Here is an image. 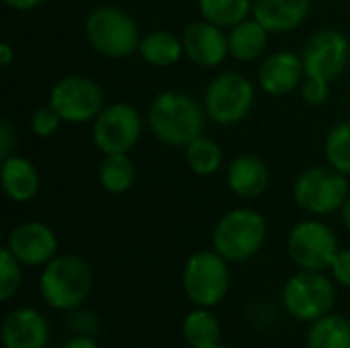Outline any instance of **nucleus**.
Segmentation results:
<instances>
[{
  "label": "nucleus",
  "instance_id": "f257e3e1",
  "mask_svg": "<svg viewBox=\"0 0 350 348\" xmlns=\"http://www.w3.org/2000/svg\"><path fill=\"white\" fill-rule=\"evenodd\" d=\"M207 113L195 96L180 90H164L148 109L150 133L168 148H187L203 135Z\"/></svg>",
  "mask_w": 350,
  "mask_h": 348
},
{
  "label": "nucleus",
  "instance_id": "f03ea898",
  "mask_svg": "<svg viewBox=\"0 0 350 348\" xmlns=\"http://www.w3.org/2000/svg\"><path fill=\"white\" fill-rule=\"evenodd\" d=\"M88 45L103 57L125 59L137 53L142 31L137 21L123 8L113 4L96 6L84 21Z\"/></svg>",
  "mask_w": 350,
  "mask_h": 348
},
{
  "label": "nucleus",
  "instance_id": "7ed1b4c3",
  "mask_svg": "<svg viewBox=\"0 0 350 348\" xmlns=\"http://www.w3.org/2000/svg\"><path fill=\"white\" fill-rule=\"evenodd\" d=\"M269 226L260 211L236 207L219 217L213 230V250L228 263H244L260 252L267 242Z\"/></svg>",
  "mask_w": 350,
  "mask_h": 348
},
{
  "label": "nucleus",
  "instance_id": "20e7f679",
  "mask_svg": "<svg viewBox=\"0 0 350 348\" xmlns=\"http://www.w3.org/2000/svg\"><path fill=\"white\" fill-rule=\"evenodd\" d=\"M39 289L53 310H74L92 289V271L78 254H57L43 267Z\"/></svg>",
  "mask_w": 350,
  "mask_h": 348
},
{
  "label": "nucleus",
  "instance_id": "39448f33",
  "mask_svg": "<svg viewBox=\"0 0 350 348\" xmlns=\"http://www.w3.org/2000/svg\"><path fill=\"white\" fill-rule=\"evenodd\" d=\"M349 195V176L332 166L306 168L293 183V199L297 207L318 217L340 211Z\"/></svg>",
  "mask_w": 350,
  "mask_h": 348
},
{
  "label": "nucleus",
  "instance_id": "423d86ee",
  "mask_svg": "<svg viewBox=\"0 0 350 348\" xmlns=\"http://www.w3.org/2000/svg\"><path fill=\"white\" fill-rule=\"evenodd\" d=\"M256 101L254 84L240 72H221L203 92V109L217 125H236L244 121Z\"/></svg>",
  "mask_w": 350,
  "mask_h": 348
},
{
  "label": "nucleus",
  "instance_id": "0eeeda50",
  "mask_svg": "<svg viewBox=\"0 0 350 348\" xmlns=\"http://www.w3.org/2000/svg\"><path fill=\"white\" fill-rule=\"evenodd\" d=\"M183 289L197 308H213L230 291V267L217 250H199L183 269Z\"/></svg>",
  "mask_w": 350,
  "mask_h": 348
},
{
  "label": "nucleus",
  "instance_id": "6e6552de",
  "mask_svg": "<svg viewBox=\"0 0 350 348\" xmlns=\"http://www.w3.org/2000/svg\"><path fill=\"white\" fill-rule=\"evenodd\" d=\"M49 105L57 111L64 123H92L105 109L100 84L84 74H68L49 90Z\"/></svg>",
  "mask_w": 350,
  "mask_h": 348
},
{
  "label": "nucleus",
  "instance_id": "1a4fd4ad",
  "mask_svg": "<svg viewBox=\"0 0 350 348\" xmlns=\"http://www.w3.org/2000/svg\"><path fill=\"white\" fill-rule=\"evenodd\" d=\"M144 131L142 115L129 103H111L92 121V144L103 156L129 154Z\"/></svg>",
  "mask_w": 350,
  "mask_h": 348
},
{
  "label": "nucleus",
  "instance_id": "9d476101",
  "mask_svg": "<svg viewBox=\"0 0 350 348\" xmlns=\"http://www.w3.org/2000/svg\"><path fill=\"white\" fill-rule=\"evenodd\" d=\"M336 289L320 271H299L283 287L285 310L301 322H316L332 312Z\"/></svg>",
  "mask_w": 350,
  "mask_h": 348
},
{
  "label": "nucleus",
  "instance_id": "9b49d317",
  "mask_svg": "<svg viewBox=\"0 0 350 348\" xmlns=\"http://www.w3.org/2000/svg\"><path fill=\"white\" fill-rule=\"evenodd\" d=\"M338 250L334 230L320 219H304L287 236V252L301 271H328Z\"/></svg>",
  "mask_w": 350,
  "mask_h": 348
},
{
  "label": "nucleus",
  "instance_id": "f8f14e48",
  "mask_svg": "<svg viewBox=\"0 0 350 348\" xmlns=\"http://www.w3.org/2000/svg\"><path fill=\"white\" fill-rule=\"evenodd\" d=\"M301 59L306 78L332 82L349 66V37L338 29H320L306 41L301 49Z\"/></svg>",
  "mask_w": 350,
  "mask_h": 348
},
{
  "label": "nucleus",
  "instance_id": "ddd939ff",
  "mask_svg": "<svg viewBox=\"0 0 350 348\" xmlns=\"http://www.w3.org/2000/svg\"><path fill=\"white\" fill-rule=\"evenodd\" d=\"M185 55L191 64L203 70H211L221 66L230 55V41L226 29L199 18L195 23H189L180 35Z\"/></svg>",
  "mask_w": 350,
  "mask_h": 348
},
{
  "label": "nucleus",
  "instance_id": "4468645a",
  "mask_svg": "<svg viewBox=\"0 0 350 348\" xmlns=\"http://www.w3.org/2000/svg\"><path fill=\"white\" fill-rule=\"evenodd\" d=\"M6 248L25 267H45L57 256V236L47 224L25 222L8 234Z\"/></svg>",
  "mask_w": 350,
  "mask_h": 348
},
{
  "label": "nucleus",
  "instance_id": "2eb2a0df",
  "mask_svg": "<svg viewBox=\"0 0 350 348\" xmlns=\"http://www.w3.org/2000/svg\"><path fill=\"white\" fill-rule=\"evenodd\" d=\"M306 78L301 53L279 49L269 53L258 70V84L269 96H287L295 92Z\"/></svg>",
  "mask_w": 350,
  "mask_h": 348
},
{
  "label": "nucleus",
  "instance_id": "dca6fc26",
  "mask_svg": "<svg viewBox=\"0 0 350 348\" xmlns=\"http://www.w3.org/2000/svg\"><path fill=\"white\" fill-rule=\"evenodd\" d=\"M226 183L236 197L252 201L267 193L271 185V170L262 158L254 154H240L230 162Z\"/></svg>",
  "mask_w": 350,
  "mask_h": 348
},
{
  "label": "nucleus",
  "instance_id": "f3484780",
  "mask_svg": "<svg viewBox=\"0 0 350 348\" xmlns=\"http://www.w3.org/2000/svg\"><path fill=\"white\" fill-rule=\"evenodd\" d=\"M47 340L49 326L37 310L18 308L2 322V343L6 348H45Z\"/></svg>",
  "mask_w": 350,
  "mask_h": 348
},
{
  "label": "nucleus",
  "instance_id": "a211bd4d",
  "mask_svg": "<svg viewBox=\"0 0 350 348\" xmlns=\"http://www.w3.org/2000/svg\"><path fill=\"white\" fill-rule=\"evenodd\" d=\"M312 10V0H252V16L269 33L299 29Z\"/></svg>",
  "mask_w": 350,
  "mask_h": 348
},
{
  "label": "nucleus",
  "instance_id": "6ab92c4d",
  "mask_svg": "<svg viewBox=\"0 0 350 348\" xmlns=\"http://www.w3.org/2000/svg\"><path fill=\"white\" fill-rule=\"evenodd\" d=\"M0 185L4 195L14 203H29L37 197L41 178L35 164L23 156H8L0 166Z\"/></svg>",
  "mask_w": 350,
  "mask_h": 348
},
{
  "label": "nucleus",
  "instance_id": "aec40b11",
  "mask_svg": "<svg viewBox=\"0 0 350 348\" xmlns=\"http://www.w3.org/2000/svg\"><path fill=\"white\" fill-rule=\"evenodd\" d=\"M137 53L148 66L172 68L185 55V47H183V39L174 35L172 31L156 29V31H150L148 35H142Z\"/></svg>",
  "mask_w": 350,
  "mask_h": 348
},
{
  "label": "nucleus",
  "instance_id": "412c9836",
  "mask_svg": "<svg viewBox=\"0 0 350 348\" xmlns=\"http://www.w3.org/2000/svg\"><path fill=\"white\" fill-rule=\"evenodd\" d=\"M269 31L254 18H246L240 25L232 27L228 31L230 41V55L238 62H254L258 59L269 45Z\"/></svg>",
  "mask_w": 350,
  "mask_h": 348
},
{
  "label": "nucleus",
  "instance_id": "4be33fe9",
  "mask_svg": "<svg viewBox=\"0 0 350 348\" xmlns=\"http://www.w3.org/2000/svg\"><path fill=\"white\" fill-rule=\"evenodd\" d=\"M183 336L191 348H211L219 345L221 328L209 308H197L185 318Z\"/></svg>",
  "mask_w": 350,
  "mask_h": 348
},
{
  "label": "nucleus",
  "instance_id": "5701e85b",
  "mask_svg": "<svg viewBox=\"0 0 350 348\" xmlns=\"http://www.w3.org/2000/svg\"><path fill=\"white\" fill-rule=\"evenodd\" d=\"M98 183L111 195L127 193L135 183V166L129 154L105 156L98 166Z\"/></svg>",
  "mask_w": 350,
  "mask_h": 348
},
{
  "label": "nucleus",
  "instance_id": "b1692460",
  "mask_svg": "<svg viewBox=\"0 0 350 348\" xmlns=\"http://www.w3.org/2000/svg\"><path fill=\"white\" fill-rule=\"evenodd\" d=\"M201 18L232 29L252 16V0H197Z\"/></svg>",
  "mask_w": 350,
  "mask_h": 348
},
{
  "label": "nucleus",
  "instance_id": "393cba45",
  "mask_svg": "<svg viewBox=\"0 0 350 348\" xmlns=\"http://www.w3.org/2000/svg\"><path fill=\"white\" fill-rule=\"evenodd\" d=\"M308 348H350V322L334 314L312 322Z\"/></svg>",
  "mask_w": 350,
  "mask_h": 348
},
{
  "label": "nucleus",
  "instance_id": "a878e982",
  "mask_svg": "<svg viewBox=\"0 0 350 348\" xmlns=\"http://www.w3.org/2000/svg\"><path fill=\"white\" fill-rule=\"evenodd\" d=\"M185 160L195 174L211 176L219 172V168L224 166V150L215 139L199 135L185 148Z\"/></svg>",
  "mask_w": 350,
  "mask_h": 348
},
{
  "label": "nucleus",
  "instance_id": "bb28decb",
  "mask_svg": "<svg viewBox=\"0 0 350 348\" xmlns=\"http://www.w3.org/2000/svg\"><path fill=\"white\" fill-rule=\"evenodd\" d=\"M324 156L328 166L345 176H350V121H340L328 131L324 142Z\"/></svg>",
  "mask_w": 350,
  "mask_h": 348
},
{
  "label": "nucleus",
  "instance_id": "cd10ccee",
  "mask_svg": "<svg viewBox=\"0 0 350 348\" xmlns=\"http://www.w3.org/2000/svg\"><path fill=\"white\" fill-rule=\"evenodd\" d=\"M23 281L21 263L14 258V254L4 246L0 252V299L8 302L12 295H16Z\"/></svg>",
  "mask_w": 350,
  "mask_h": 348
},
{
  "label": "nucleus",
  "instance_id": "c85d7f7f",
  "mask_svg": "<svg viewBox=\"0 0 350 348\" xmlns=\"http://www.w3.org/2000/svg\"><path fill=\"white\" fill-rule=\"evenodd\" d=\"M31 129L37 137H51L53 133H57V129L62 127V117L57 115V111L47 103L45 107H39L37 111H33L31 115Z\"/></svg>",
  "mask_w": 350,
  "mask_h": 348
},
{
  "label": "nucleus",
  "instance_id": "c756f323",
  "mask_svg": "<svg viewBox=\"0 0 350 348\" xmlns=\"http://www.w3.org/2000/svg\"><path fill=\"white\" fill-rule=\"evenodd\" d=\"M301 98L310 107H322L330 98V82L316 80V78H304L301 86Z\"/></svg>",
  "mask_w": 350,
  "mask_h": 348
},
{
  "label": "nucleus",
  "instance_id": "7c9ffc66",
  "mask_svg": "<svg viewBox=\"0 0 350 348\" xmlns=\"http://www.w3.org/2000/svg\"><path fill=\"white\" fill-rule=\"evenodd\" d=\"M330 271H332L334 279H336L340 285H345V287H349L350 289V248L338 250V254H336V258H334Z\"/></svg>",
  "mask_w": 350,
  "mask_h": 348
},
{
  "label": "nucleus",
  "instance_id": "2f4dec72",
  "mask_svg": "<svg viewBox=\"0 0 350 348\" xmlns=\"http://www.w3.org/2000/svg\"><path fill=\"white\" fill-rule=\"evenodd\" d=\"M14 146H16V133L8 121H2L0 123V160L12 156Z\"/></svg>",
  "mask_w": 350,
  "mask_h": 348
},
{
  "label": "nucleus",
  "instance_id": "473e14b6",
  "mask_svg": "<svg viewBox=\"0 0 350 348\" xmlns=\"http://www.w3.org/2000/svg\"><path fill=\"white\" fill-rule=\"evenodd\" d=\"M8 8L12 10H18V12H27V10H33L37 8L43 0H2Z\"/></svg>",
  "mask_w": 350,
  "mask_h": 348
},
{
  "label": "nucleus",
  "instance_id": "72a5a7b5",
  "mask_svg": "<svg viewBox=\"0 0 350 348\" xmlns=\"http://www.w3.org/2000/svg\"><path fill=\"white\" fill-rule=\"evenodd\" d=\"M64 348H98V345L92 338H88V336H76L70 343H66Z\"/></svg>",
  "mask_w": 350,
  "mask_h": 348
},
{
  "label": "nucleus",
  "instance_id": "f704fd0d",
  "mask_svg": "<svg viewBox=\"0 0 350 348\" xmlns=\"http://www.w3.org/2000/svg\"><path fill=\"white\" fill-rule=\"evenodd\" d=\"M14 59V51L10 47V43H2L0 45V66L2 68H8Z\"/></svg>",
  "mask_w": 350,
  "mask_h": 348
},
{
  "label": "nucleus",
  "instance_id": "c9c22d12",
  "mask_svg": "<svg viewBox=\"0 0 350 348\" xmlns=\"http://www.w3.org/2000/svg\"><path fill=\"white\" fill-rule=\"evenodd\" d=\"M340 215H342V222H345L347 230H349V232H350V195H349V199L345 201L342 209H340Z\"/></svg>",
  "mask_w": 350,
  "mask_h": 348
},
{
  "label": "nucleus",
  "instance_id": "e433bc0d",
  "mask_svg": "<svg viewBox=\"0 0 350 348\" xmlns=\"http://www.w3.org/2000/svg\"><path fill=\"white\" fill-rule=\"evenodd\" d=\"M211 348H230V347H224V345H215V347H211Z\"/></svg>",
  "mask_w": 350,
  "mask_h": 348
}]
</instances>
